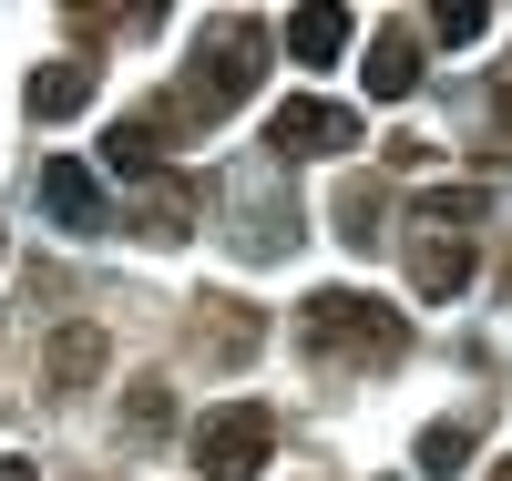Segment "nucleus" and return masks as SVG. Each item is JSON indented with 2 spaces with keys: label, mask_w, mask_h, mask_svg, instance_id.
<instances>
[{
  "label": "nucleus",
  "mask_w": 512,
  "mask_h": 481,
  "mask_svg": "<svg viewBox=\"0 0 512 481\" xmlns=\"http://www.w3.org/2000/svg\"><path fill=\"white\" fill-rule=\"evenodd\" d=\"M256 82H267V31H256V21H216V31H205V52L185 62L175 103H164V123H226Z\"/></svg>",
  "instance_id": "nucleus-1"
},
{
  "label": "nucleus",
  "mask_w": 512,
  "mask_h": 481,
  "mask_svg": "<svg viewBox=\"0 0 512 481\" xmlns=\"http://www.w3.org/2000/svg\"><path fill=\"white\" fill-rule=\"evenodd\" d=\"M482 215L492 205L472 185H431V195L410 205L400 236H410V287L420 297H461V287H472V226H482Z\"/></svg>",
  "instance_id": "nucleus-2"
},
{
  "label": "nucleus",
  "mask_w": 512,
  "mask_h": 481,
  "mask_svg": "<svg viewBox=\"0 0 512 481\" xmlns=\"http://www.w3.org/2000/svg\"><path fill=\"white\" fill-rule=\"evenodd\" d=\"M297 338H308V359H328V369H390L410 348L400 308H379V297H359V287H318L308 318H297Z\"/></svg>",
  "instance_id": "nucleus-3"
},
{
  "label": "nucleus",
  "mask_w": 512,
  "mask_h": 481,
  "mask_svg": "<svg viewBox=\"0 0 512 481\" xmlns=\"http://www.w3.org/2000/svg\"><path fill=\"white\" fill-rule=\"evenodd\" d=\"M277 451V410L267 400H226L195 420V481H256Z\"/></svg>",
  "instance_id": "nucleus-4"
},
{
  "label": "nucleus",
  "mask_w": 512,
  "mask_h": 481,
  "mask_svg": "<svg viewBox=\"0 0 512 481\" xmlns=\"http://www.w3.org/2000/svg\"><path fill=\"white\" fill-rule=\"evenodd\" d=\"M359 144V113L349 103H318V93H297L267 113V154L277 164H318V154H349Z\"/></svg>",
  "instance_id": "nucleus-5"
},
{
  "label": "nucleus",
  "mask_w": 512,
  "mask_h": 481,
  "mask_svg": "<svg viewBox=\"0 0 512 481\" xmlns=\"http://www.w3.org/2000/svg\"><path fill=\"white\" fill-rule=\"evenodd\" d=\"M41 205H52V226H62V236H103V226H113L103 174H93V164H72V154L41 164Z\"/></svg>",
  "instance_id": "nucleus-6"
},
{
  "label": "nucleus",
  "mask_w": 512,
  "mask_h": 481,
  "mask_svg": "<svg viewBox=\"0 0 512 481\" xmlns=\"http://www.w3.org/2000/svg\"><path fill=\"white\" fill-rule=\"evenodd\" d=\"M359 82H369V103H410V93H420V31H400V21H390V31L369 41Z\"/></svg>",
  "instance_id": "nucleus-7"
},
{
  "label": "nucleus",
  "mask_w": 512,
  "mask_h": 481,
  "mask_svg": "<svg viewBox=\"0 0 512 481\" xmlns=\"http://www.w3.org/2000/svg\"><path fill=\"white\" fill-rule=\"evenodd\" d=\"M103 164L123 174V185H154V174H164V113H123L103 134Z\"/></svg>",
  "instance_id": "nucleus-8"
},
{
  "label": "nucleus",
  "mask_w": 512,
  "mask_h": 481,
  "mask_svg": "<svg viewBox=\"0 0 512 481\" xmlns=\"http://www.w3.org/2000/svg\"><path fill=\"white\" fill-rule=\"evenodd\" d=\"M21 103H31V123H72L82 103H93V62H41L21 82Z\"/></svg>",
  "instance_id": "nucleus-9"
},
{
  "label": "nucleus",
  "mask_w": 512,
  "mask_h": 481,
  "mask_svg": "<svg viewBox=\"0 0 512 481\" xmlns=\"http://www.w3.org/2000/svg\"><path fill=\"white\" fill-rule=\"evenodd\" d=\"M287 52L308 62V72H318V62H338V52H349V11H338V0H318V11H297V21H287Z\"/></svg>",
  "instance_id": "nucleus-10"
},
{
  "label": "nucleus",
  "mask_w": 512,
  "mask_h": 481,
  "mask_svg": "<svg viewBox=\"0 0 512 481\" xmlns=\"http://www.w3.org/2000/svg\"><path fill=\"white\" fill-rule=\"evenodd\" d=\"M379 215H390V195H379L369 174H349V185H338V236H349L359 256H369L379 236H390V226H379Z\"/></svg>",
  "instance_id": "nucleus-11"
},
{
  "label": "nucleus",
  "mask_w": 512,
  "mask_h": 481,
  "mask_svg": "<svg viewBox=\"0 0 512 481\" xmlns=\"http://www.w3.org/2000/svg\"><path fill=\"white\" fill-rule=\"evenodd\" d=\"M185 215H195V185H185V174H154V185H144V236H154V246H175V236H185Z\"/></svg>",
  "instance_id": "nucleus-12"
},
{
  "label": "nucleus",
  "mask_w": 512,
  "mask_h": 481,
  "mask_svg": "<svg viewBox=\"0 0 512 481\" xmlns=\"http://www.w3.org/2000/svg\"><path fill=\"white\" fill-rule=\"evenodd\" d=\"M93 369H103V338H93V328H72V338H52V389H82Z\"/></svg>",
  "instance_id": "nucleus-13"
},
{
  "label": "nucleus",
  "mask_w": 512,
  "mask_h": 481,
  "mask_svg": "<svg viewBox=\"0 0 512 481\" xmlns=\"http://www.w3.org/2000/svg\"><path fill=\"white\" fill-rule=\"evenodd\" d=\"M472 461V420H431L420 430V471H461Z\"/></svg>",
  "instance_id": "nucleus-14"
},
{
  "label": "nucleus",
  "mask_w": 512,
  "mask_h": 481,
  "mask_svg": "<svg viewBox=\"0 0 512 481\" xmlns=\"http://www.w3.org/2000/svg\"><path fill=\"white\" fill-rule=\"evenodd\" d=\"M431 31H441V41H482V31H492V11H482V0H441Z\"/></svg>",
  "instance_id": "nucleus-15"
},
{
  "label": "nucleus",
  "mask_w": 512,
  "mask_h": 481,
  "mask_svg": "<svg viewBox=\"0 0 512 481\" xmlns=\"http://www.w3.org/2000/svg\"><path fill=\"white\" fill-rule=\"evenodd\" d=\"M123 420H134V430H144V441H154V430H164V420H175V400H164V389H134V400H123Z\"/></svg>",
  "instance_id": "nucleus-16"
},
{
  "label": "nucleus",
  "mask_w": 512,
  "mask_h": 481,
  "mask_svg": "<svg viewBox=\"0 0 512 481\" xmlns=\"http://www.w3.org/2000/svg\"><path fill=\"white\" fill-rule=\"evenodd\" d=\"M492 123H502V134H512V72L492 82Z\"/></svg>",
  "instance_id": "nucleus-17"
},
{
  "label": "nucleus",
  "mask_w": 512,
  "mask_h": 481,
  "mask_svg": "<svg viewBox=\"0 0 512 481\" xmlns=\"http://www.w3.org/2000/svg\"><path fill=\"white\" fill-rule=\"evenodd\" d=\"M0 481H41V471H31V461H0Z\"/></svg>",
  "instance_id": "nucleus-18"
},
{
  "label": "nucleus",
  "mask_w": 512,
  "mask_h": 481,
  "mask_svg": "<svg viewBox=\"0 0 512 481\" xmlns=\"http://www.w3.org/2000/svg\"><path fill=\"white\" fill-rule=\"evenodd\" d=\"M492 481H512V461H492Z\"/></svg>",
  "instance_id": "nucleus-19"
}]
</instances>
